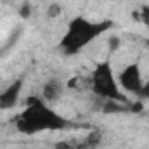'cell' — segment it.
I'll use <instances>...</instances> for the list:
<instances>
[{
  "label": "cell",
  "instance_id": "9c48e42d",
  "mask_svg": "<svg viewBox=\"0 0 149 149\" xmlns=\"http://www.w3.org/2000/svg\"><path fill=\"white\" fill-rule=\"evenodd\" d=\"M19 14H21V17H30V14H31V7H30V3H23L21 5V9H19Z\"/></svg>",
  "mask_w": 149,
  "mask_h": 149
},
{
  "label": "cell",
  "instance_id": "277c9868",
  "mask_svg": "<svg viewBox=\"0 0 149 149\" xmlns=\"http://www.w3.org/2000/svg\"><path fill=\"white\" fill-rule=\"evenodd\" d=\"M118 81H120V85H121L127 92H130V94L141 97V94H142V85H144V83H142V74H141V68H139L137 63L128 64V66L120 73Z\"/></svg>",
  "mask_w": 149,
  "mask_h": 149
},
{
  "label": "cell",
  "instance_id": "52a82bcc",
  "mask_svg": "<svg viewBox=\"0 0 149 149\" xmlns=\"http://www.w3.org/2000/svg\"><path fill=\"white\" fill-rule=\"evenodd\" d=\"M61 12H63V9H61L59 3H50V5L47 7V17H49V19H56V17H59Z\"/></svg>",
  "mask_w": 149,
  "mask_h": 149
},
{
  "label": "cell",
  "instance_id": "30bf717a",
  "mask_svg": "<svg viewBox=\"0 0 149 149\" xmlns=\"http://www.w3.org/2000/svg\"><path fill=\"white\" fill-rule=\"evenodd\" d=\"M144 109V102H135V104H130V111L132 113H141Z\"/></svg>",
  "mask_w": 149,
  "mask_h": 149
},
{
  "label": "cell",
  "instance_id": "7c38bea8",
  "mask_svg": "<svg viewBox=\"0 0 149 149\" xmlns=\"http://www.w3.org/2000/svg\"><path fill=\"white\" fill-rule=\"evenodd\" d=\"M109 45H111V49H118V45H120V38H118V37H111Z\"/></svg>",
  "mask_w": 149,
  "mask_h": 149
},
{
  "label": "cell",
  "instance_id": "3957f363",
  "mask_svg": "<svg viewBox=\"0 0 149 149\" xmlns=\"http://www.w3.org/2000/svg\"><path fill=\"white\" fill-rule=\"evenodd\" d=\"M92 90L101 99L130 104L127 95L121 94V90L118 88V83H116V78H114L109 61H102L95 66V70L92 73Z\"/></svg>",
  "mask_w": 149,
  "mask_h": 149
},
{
  "label": "cell",
  "instance_id": "7a4b0ae2",
  "mask_svg": "<svg viewBox=\"0 0 149 149\" xmlns=\"http://www.w3.org/2000/svg\"><path fill=\"white\" fill-rule=\"evenodd\" d=\"M113 26L111 21H102V23H94L88 21L85 17H76L68 24V31L63 37L59 47L66 52V54H76L80 52L87 43H90L92 40L102 35L106 30H109Z\"/></svg>",
  "mask_w": 149,
  "mask_h": 149
},
{
  "label": "cell",
  "instance_id": "5b68a950",
  "mask_svg": "<svg viewBox=\"0 0 149 149\" xmlns=\"http://www.w3.org/2000/svg\"><path fill=\"white\" fill-rule=\"evenodd\" d=\"M21 88H23V80H16L12 85H9L0 95V108L2 109H10L12 106H16V102L19 99V94H21Z\"/></svg>",
  "mask_w": 149,
  "mask_h": 149
},
{
  "label": "cell",
  "instance_id": "6da1fadb",
  "mask_svg": "<svg viewBox=\"0 0 149 149\" xmlns=\"http://www.w3.org/2000/svg\"><path fill=\"white\" fill-rule=\"evenodd\" d=\"M16 127L23 134H37L42 130H63L70 121L50 109L42 97H28L26 108L16 118Z\"/></svg>",
  "mask_w": 149,
  "mask_h": 149
},
{
  "label": "cell",
  "instance_id": "8fae6325",
  "mask_svg": "<svg viewBox=\"0 0 149 149\" xmlns=\"http://www.w3.org/2000/svg\"><path fill=\"white\" fill-rule=\"evenodd\" d=\"M141 97H142V99H148V101H149V80L144 83V85H142V94H141Z\"/></svg>",
  "mask_w": 149,
  "mask_h": 149
},
{
  "label": "cell",
  "instance_id": "8992f818",
  "mask_svg": "<svg viewBox=\"0 0 149 149\" xmlns=\"http://www.w3.org/2000/svg\"><path fill=\"white\" fill-rule=\"evenodd\" d=\"M63 94V83L57 81V80H49L45 85H43V90H42V99L45 102H54L61 97Z\"/></svg>",
  "mask_w": 149,
  "mask_h": 149
},
{
  "label": "cell",
  "instance_id": "ba28073f",
  "mask_svg": "<svg viewBox=\"0 0 149 149\" xmlns=\"http://www.w3.org/2000/svg\"><path fill=\"white\" fill-rule=\"evenodd\" d=\"M141 19H142V23L149 28V5H142L141 7Z\"/></svg>",
  "mask_w": 149,
  "mask_h": 149
}]
</instances>
